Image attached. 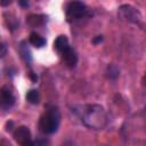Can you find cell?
Wrapping results in <instances>:
<instances>
[{
    "label": "cell",
    "mask_w": 146,
    "mask_h": 146,
    "mask_svg": "<svg viewBox=\"0 0 146 146\" xmlns=\"http://www.w3.org/2000/svg\"><path fill=\"white\" fill-rule=\"evenodd\" d=\"M82 123L94 130L104 129L107 124V113L105 108L98 104H87L80 105L75 110Z\"/></svg>",
    "instance_id": "cell-1"
},
{
    "label": "cell",
    "mask_w": 146,
    "mask_h": 146,
    "mask_svg": "<svg viewBox=\"0 0 146 146\" xmlns=\"http://www.w3.org/2000/svg\"><path fill=\"white\" fill-rule=\"evenodd\" d=\"M60 123V114L57 107L52 106L46 110V112L40 116L39 129L46 135H50L57 131Z\"/></svg>",
    "instance_id": "cell-2"
},
{
    "label": "cell",
    "mask_w": 146,
    "mask_h": 146,
    "mask_svg": "<svg viewBox=\"0 0 146 146\" xmlns=\"http://www.w3.org/2000/svg\"><path fill=\"white\" fill-rule=\"evenodd\" d=\"M117 16L120 19L129 22V23H133L137 25H141L143 26V16L140 14V11L135 8L131 5H122L119 7L117 10Z\"/></svg>",
    "instance_id": "cell-3"
},
{
    "label": "cell",
    "mask_w": 146,
    "mask_h": 146,
    "mask_svg": "<svg viewBox=\"0 0 146 146\" xmlns=\"http://www.w3.org/2000/svg\"><path fill=\"white\" fill-rule=\"evenodd\" d=\"M88 13L86 5L81 1H72L66 7V19L68 22H75L84 17Z\"/></svg>",
    "instance_id": "cell-4"
},
{
    "label": "cell",
    "mask_w": 146,
    "mask_h": 146,
    "mask_svg": "<svg viewBox=\"0 0 146 146\" xmlns=\"http://www.w3.org/2000/svg\"><path fill=\"white\" fill-rule=\"evenodd\" d=\"M14 139L21 146H34V143H33L32 136H31V131L25 125H21L18 128H16V130L14 131Z\"/></svg>",
    "instance_id": "cell-5"
},
{
    "label": "cell",
    "mask_w": 146,
    "mask_h": 146,
    "mask_svg": "<svg viewBox=\"0 0 146 146\" xmlns=\"http://www.w3.org/2000/svg\"><path fill=\"white\" fill-rule=\"evenodd\" d=\"M15 103V96L8 87H2L0 89V106L3 108H9Z\"/></svg>",
    "instance_id": "cell-6"
},
{
    "label": "cell",
    "mask_w": 146,
    "mask_h": 146,
    "mask_svg": "<svg viewBox=\"0 0 146 146\" xmlns=\"http://www.w3.org/2000/svg\"><path fill=\"white\" fill-rule=\"evenodd\" d=\"M63 60L65 62V64L68 66V67H74L78 63V55L75 52V50L71 47H68L67 49H65L62 54H60Z\"/></svg>",
    "instance_id": "cell-7"
},
{
    "label": "cell",
    "mask_w": 146,
    "mask_h": 146,
    "mask_svg": "<svg viewBox=\"0 0 146 146\" xmlns=\"http://www.w3.org/2000/svg\"><path fill=\"white\" fill-rule=\"evenodd\" d=\"M68 47H70V44H68V39L66 38V35H58L56 38V40L54 41V48L56 49V51L59 55Z\"/></svg>",
    "instance_id": "cell-8"
},
{
    "label": "cell",
    "mask_w": 146,
    "mask_h": 146,
    "mask_svg": "<svg viewBox=\"0 0 146 146\" xmlns=\"http://www.w3.org/2000/svg\"><path fill=\"white\" fill-rule=\"evenodd\" d=\"M29 41L32 46H34L35 48H41L46 44V39L43 36H41L40 34H38L36 32H32L29 36Z\"/></svg>",
    "instance_id": "cell-9"
},
{
    "label": "cell",
    "mask_w": 146,
    "mask_h": 146,
    "mask_svg": "<svg viewBox=\"0 0 146 146\" xmlns=\"http://www.w3.org/2000/svg\"><path fill=\"white\" fill-rule=\"evenodd\" d=\"M26 100L31 104H38L40 100V94L36 89H31L26 94Z\"/></svg>",
    "instance_id": "cell-10"
},
{
    "label": "cell",
    "mask_w": 146,
    "mask_h": 146,
    "mask_svg": "<svg viewBox=\"0 0 146 146\" xmlns=\"http://www.w3.org/2000/svg\"><path fill=\"white\" fill-rule=\"evenodd\" d=\"M44 21V16H40V15H31L27 18V23L31 26H36V25H41Z\"/></svg>",
    "instance_id": "cell-11"
},
{
    "label": "cell",
    "mask_w": 146,
    "mask_h": 146,
    "mask_svg": "<svg viewBox=\"0 0 146 146\" xmlns=\"http://www.w3.org/2000/svg\"><path fill=\"white\" fill-rule=\"evenodd\" d=\"M106 73H107V76H108L110 79H116V78L119 76V74H120V70H119L115 65L111 64V65H108Z\"/></svg>",
    "instance_id": "cell-12"
},
{
    "label": "cell",
    "mask_w": 146,
    "mask_h": 146,
    "mask_svg": "<svg viewBox=\"0 0 146 146\" xmlns=\"http://www.w3.org/2000/svg\"><path fill=\"white\" fill-rule=\"evenodd\" d=\"M21 54H22V56L24 57V59L27 62H30L31 60V52H30V50L27 49V48H25V47H22V49H21Z\"/></svg>",
    "instance_id": "cell-13"
},
{
    "label": "cell",
    "mask_w": 146,
    "mask_h": 146,
    "mask_svg": "<svg viewBox=\"0 0 146 146\" xmlns=\"http://www.w3.org/2000/svg\"><path fill=\"white\" fill-rule=\"evenodd\" d=\"M6 54H7V46H6L5 42H2L0 40V58L3 57Z\"/></svg>",
    "instance_id": "cell-14"
},
{
    "label": "cell",
    "mask_w": 146,
    "mask_h": 146,
    "mask_svg": "<svg viewBox=\"0 0 146 146\" xmlns=\"http://www.w3.org/2000/svg\"><path fill=\"white\" fill-rule=\"evenodd\" d=\"M34 145L36 146H47V141L46 140H38L34 143Z\"/></svg>",
    "instance_id": "cell-15"
},
{
    "label": "cell",
    "mask_w": 146,
    "mask_h": 146,
    "mask_svg": "<svg viewBox=\"0 0 146 146\" xmlns=\"http://www.w3.org/2000/svg\"><path fill=\"white\" fill-rule=\"evenodd\" d=\"M102 41H103V36H102V35H97V36L92 40V42H94L95 44H96V43H98V42H102Z\"/></svg>",
    "instance_id": "cell-16"
},
{
    "label": "cell",
    "mask_w": 146,
    "mask_h": 146,
    "mask_svg": "<svg viewBox=\"0 0 146 146\" xmlns=\"http://www.w3.org/2000/svg\"><path fill=\"white\" fill-rule=\"evenodd\" d=\"M11 3V1L7 0V1H3V0H0V6H9Z\"/></svg>",
    "instance_id": "cell-17"
},
{
    "label": "cell",
    "mask_w": 146,
    "mask_h": 146,
    "mask_svg": "<svg viewBox=\"0 0 146 146\" xmlns=\"http://www.w3.org/2000/svg\"><path fill=\"white\" fill-rule=\"evenodd\" d=\"M18 3H19L21 6H23V7H26V6H29V2H27V1H26V2H23V1H19Z\"/></svg>",
    "instance_id": "cell-18"
}]
</instances>
